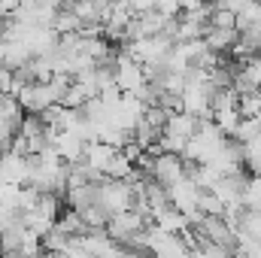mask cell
<instances>
[{"label": "cell", "instance_id": "2", "mask_svg": "<svg viewBox=\"0 0 261 258\" xmlns=\"http://www.w3.org/2000/svg\"><path fill=\"white\" fill-rule=\"evenodd\" d=\"M3 18H6V15H3V12H0V28H3Z\"/></svg>", "mask_w": 261, "mask_h": 258}, {"label": "cell", "instance_id": "1", "mask_svg": "<svg viewBox=\"0 0 261 258\" xmlns=\"http://www.w3.org/2000/svg\"><path fill=\"white\" fill-rule=\"evenodd\" d=\"M18 3H21V0H0V12H3V15H15Z\"/></svg>", "mask_w": 261, "mask_h": 258}]
</instances>
